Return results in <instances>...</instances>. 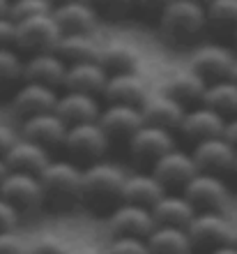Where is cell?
I'll return each instance as SVG.
<instances>
[{
    "instance_id": "obj_27",
    "label": "cell",
    "mask_w": 237,
    "mask_h": 254,
    "mask_svg": "<svg viewBox=\"0 0 237 254\" xmlns=\"http://www.w3.org/2000/svg\"><path fill=\"white\" fill-rule=\"evenodd\" d=\"M106 81H108V72L97 61L74 63V65H67V74L60 90H79V93H90L101 97Z\"/></svg>"
},
{
    "instance_id": "obj_30",
    "label": "cell",
    "mask_w": 237,
    "mask_h": 254,
    "mask_svg": "<svg viewBox=\"0 0 237 254\" xmlns=\"http://www.w3.org/2000/svg\"><path fill=\"white\" fill-rule=\"evenodd\" d=\"M99 47H101V40L95 35H62L55 51L67 65H74V63L97 61Z\"/></svg>"
},
{
    "instance_id": "obj_1",
    "label": "cell",
    "mask_w": 237,
    "mask_h": 254,
    "mask_svg": "<svg viewBox=\"0 0 237 254\" xmlns=\"http://www.w3.org/2000/svg\"><path fill=\"white\" fill-rule=\"evenodd\" d=\"M159 37L171 47H189L210 28L207 9L198 0H173L154 21Z\"/></svg>"
},
{
    "instance_id": "obj_13",
    "label": "cell",
    "mask_w": 237,
    "mask_h": 254,
    "mask_svg": "<svg viewBox=\"0 0 237 254\" xmlns=\"http://www.w3.org/2000/svg\"><path fill=\"white\" fill-rule=\"evenodd\" d=\"M53 19L62 35H97V28L101 23V16L93 0H72L53 5Z\"/></svg>"
},
{
    "instance_id": "obj_24",
    "label": "cell",
    "mask_w": 237,
    "mask_h": 254,
    "mask_svg": "<svg viewBox=\"0 0 237 254\" xmlns=\"http://www.w3.org/2000/svg\"><path fill=\"white\" fill-rule=\"evenodd\" d=\"M143 54L141 49L129 40H101L97 63L104 67L108 74L122 72H139Z\"/></svg>"
},
{
    "instance_id": "obj_25",
    "label": "cell",
    "mask_w": 237,
    "mask_h": 254,
    "mask_svg": "<svg viewBox=\"0 0 237 254\" xmlns=\"http://www.w3.org/2000/svg\"><path fill=\"white\" fill-rule=\"evenodd\" d=\"M166 192H168V190L159 183V178L152 174L150 169H134V171H127L120 201L152 208Z\"/></svg>"
},
{
    "instance_id": "obj_26",
    "label": "cell",
    "mask_w": 237,
    "mask_h": 254,
    "mask_svg": "<svg viewBox=\"0 0 237 254\" xmlns=\"http://www.w3.org/2000/svg\"><path fill=\"white\" fill-rule=\"evenodd\" d=\"M51 150L35 141L26 139V136H16L9 150L5 153V162L9 171H26V174H37L40 176L44 171L48 162H51Z\"/></svg>"
},
{
    "instance_id": "obj_8",
    "label": "cell",
    "mask_w": 237,
    "mask_h": 254,
    "mask_svg": "<svg viewBox=\"0 0 237 254\" xmlns=\"http://www.w3.org/2000/svg\"><path fill=\"white\" fill-rule=\"evenodd\" d=\"M0 196L9 201L14 208H19L23 215L47 206L40 176L26 174V171H9L0 183Z\"/></svg>"
},
{
    "instance_id": "obj_46",
    "label": "cell",
    "mask_w": 237,
    "mask_h": 254,
    "mask_svg": "<svg viewBox=\"0 0 237 254\" xmlns=\"http://www.w3.org/2000/svg\"><path fill=\"white\" fill-rule=\"evenodd\" d=\"M9 174V167H7V162H5V155H0V183H2V178Z\"/></svg>"
},
{
    "instance_id": "obj_32",
    "label": "cell",
    "mask_w": 237,
    "mask_h": 254,
    "mask_svg": "<svg viewBox=\"0 0 237 254\" xmlns=\"http://www.w3.org/2000/svg\"><path fill=\"white\" fill-rule=\"evenodd\" d=\"M26 56L16 47H0V88H16L23 81Z\"/></svg>"
},
{
    "instance_id": "obj_44",
    "label": "cell",
    "mask_w": 237,
    "mask_h": 254,
    "mask_svg": "<svg viewBox=\"0 0 237 254\" xmlns=\"http://www.w3.org/2000/svg\"><path fill=\"white\" fill-rule=\"evenodd\" d=\"M224 136L231 141L233 146L237 148V116L226 118V127H224Z\"/></svg>"
},
{
    "instance_id": "obj_23",
    "label": "cell",
    "mask_w": 237,
    "mask_h": 254,
    "mask_svg": "<svg viewBox=\"0 0 237 254\" xmlns=\"http://www.w3.org/2000/svg\"><path fill=\"white\" fill-rule=\"evenodd\" d=\"M67 74V63L58 56V51H42V54H28L23 63V81H35L42 86L62 88Z\"/></svg>"
},
{
    "instance_id": "obj_2",
    "label": "cell",
    "mask_w": 237,
    "mask_h": 254,
    "mask_svg": "<svg viewBox=\"0 0 237 254\" xmlns=\"http://www.w3.org/2000/svg\"><path fill=\"white\" fill-rule=\"evenodd\" d=\"M127 178V169H122L118 162L97 160L93 164L83 167L81 178V203L90 206H115L122 196V185Z\"/></svg>"
},
{
    "instance_id": "obj_5",
    "label": "cell",
    "mask_w": 237,
    "mask_h": 254,
    "mask_svg": "<svg viewBox=\"0 0 237 254\" xmlns=\"http://www.w3.org/2000/svg\"><path fill=\"white\" fill-rule=\"evenodd\" d=\"M237 58L235 47L221 44V42H198L187 56V67H191L198 76H203L207 83L231 76L233 63Z\"/></svg>"
},
{
    "instance_id": "obj_34",
    "label": "cell",
    "mask_w": 237,
    "mask_h": 254,
    "mask_svg": "<svg viewBox=\"0 0 237 254\" xmlns=\"http://www.w3.org/2000/svg\"><path fill=\"white\" fill-rule=\"evenodd\" d=\"M205 9H207L210 28L231 30V33L237 28V0H210Z\"/></svg>"
},
{
    "instance_id": "obj_35",
    "label": "cell",
    "mask_w": 237,
    "mask_h": 254,
    "mask_svg": "<svg viewBox=\"0 0 237 254\" xmlns=\"http://www.w3.org/2000/svg\"><path fill=\"white\" fill-rule=\"evenodd\" d=\"M101 21H125L134 16L136 0H93Z\"/></svg>"
},
{
    "instance_id": "obj_41",
    "label": "cell",
    "mask_w": 237,
    "mask_h": 254,
    "mask_svg": "<svg viewBox=\"0 0 237 254\" xmlns=\"http://www.w3.org/2000/svg\"><path fill=\"white\" fill-rule=\"evenodd\" d=\"M0 47H16V21L0 16Z\"/></svg>"
},
{
    "instance_id": "obj_43",
    "label": "cell",
    "mask_w": 237,
    "mask_h": 254,
    "mask_svg": "<svg viewBox=\"0 0 237 254\" xmlns=\"http://www.w3.org/2000/svg\"><path fill=\"white\" fill-rule=\"evenodd\" d=\"M69 254H106V245H95V243H72Z\"/></svg>"
},
{
    "instance_id": "obj_39",
    "label": "cell",
    "mask_w": 237,
    "mask_h": 254,
    "mask_svg": "<svg viewBox=\"0 0 237 254\" xmlns=\"http://www.w3.org/2000/svg\"><path fill=\"white\" fill-rule=\"evenodd\" d=\"M21 220H23V213H21L19 208H14L9 201H5L0 196V231L21 229Z\"/></svg>"
},
{
    "instance_id": "obj_53",
    "label": "cell",
    "mask_w": 237,
    "mask_h": 254,
    "mask_svg": "<svg viewBox=\"0 0 237 254\" xmlns=\"http://www.w3.org/2000/svg\"><path fill=\"white\" fill-rule=\"evenodd\" d=\"M198 2H203V5H207V2H210V0H198Z\"/></svg>"
},
{
    "instance_id": "obj_28",
    "label": "cell",
    "mask_w": 237,
    "mask_h": 254,
    "mask_svg": "<svg viewBox=\"0 0 237 254\" xmlns=\"http://www.w3.org/2000/svg\"><path fill=\"white\" fill-rule=\"evenodd\" d=\"M198 210L193 208L189 199L182 192H166L161 199L152 206V215L157 224H168V227H189L193 215Z\"/></svg>"
},
{
    "instance_id": "obj_33",
    "label": "cell",
    "mask_w": 237,
    "mask_h": 254,
    "mask_svg": "<svg viewBox=\"0 0 237 254\" xmlns=\"http://www.w3.org/2000/svg\"><path fill=\"white\" fill-rule=\"evenodd\" d=\"M72 243L53 229H42L28 236V254H69Z\"/></svg>"
},
{
    "instance_id": "obj_49",
    "label": "cell",
    "mask_w": 237,
    "mask_h": 254,
    "mask_svg": "<svg viewBox=\"0 0 237 254\" xmlns=\"http://www.w3.org/2000/svg\"><path fill=\"white\" fill-rule=\"evenodd\" d=\"M231 79H233V81H237V58H235V63H233V69H231Z\"/></svg>"
},
{
    "instance_id": "obj_42",
    "label": "cell",
    "mask_w": 237,
    "mask_h": 254,
    "mask_svg": "<svg viewBox=\"0 0 237 254\" xmlns=\"http://www.w3.org/2000/svg\"><path fill=\"white\" fill-rule=\"evenodd\" d=\"M16 136H19V129L14 132L12 127L7 125V123L0 121V155H5L7 150H9V146H12L14 141H16Z\"/></svg>"
},
{
    "instance_id": "obj_9",
    "label": "cell",
    "mask_w": 237,
    "mask_h": 254,
    "mask_svg": "<svg viewBox=\"0 0 237 254\" xmlns=\"http://www.w3.org/2000/svg\"><path fill=\"white\" fill-rule=\"evenodd\" d=\"M129 146V157L141 167H152L159 157H164L168 150L178 146L175 132L164 129V127L143 125L132 134V139L127 141Z\"/></svg>"
},
{
    "instance_id": "obj_47",
    "label": "cell",
    "mask_w": 237,
    "mask_h": 254,
    "mask_svg": "<svg viewBox=\"0 0 237 254\" xmlns=\"http://www.w3.org/2000/svg\"><path fill=\"white\" fill-rule=\"evenodd\" d=\"M9 2L12 0H0V16H9Z\"/></svg>"
},
{
    "instance_id": "obj_48",
    "label": "cell",
    "mask_w": 237,
    "mask_h": 254,
    "mask_svg": "<svg viewBox=\"0 0 237 254\" xmlns=\"http://www.w3.org/2000/svg\"><path fill=\"white\" fill-rule=\"evenodd\" d=\"M231 243L237 245V222H233V236H231Z\"/></svg>"
},
{
    "instance_id": "obj_11",
    "label": "cell",
    "mask_w": 237,
    "mask_h": 254,
    "mask_svg": "<svg viewBox=\"0 0 237 254\" xmlns=\"http://www.w3.org/2000/svg\"><path fill=\"white\" fill-rule=\"evenodd\" d=\"M154 215L152 208L136 206L120 201L111 208V213L106 215V231L113 236H134V238H147L150 231L154 229Z\"/></svg>"
},
{
    "instance_id": "obj_19",
    "label": "cell",
    "mask_w": 237,
    "mask_h": 254,
    "mask_svg": "<svg viewBox=\"0 0 237 254\" xmlns=\"http://www.w3.org/2000/svg\"><path fill=\"white\" fill-rule=\"evenodd\" d=\"M101 97L79 90H60L55 102V114L67 125H81V123H95L101 114Z\"/></svg>"
},
{
    "instance_id": "obj_38",
    "label": "cell",
    "mask_w": 237,
    "mask_h": 254,
    "mask_svg": "<svg viewBox=\"0 0 237 254\" xmlns=\"http://www.w3.org/2000/svg\"><path fill=\"white\" fill-rule=\"evenodd\" d=\"M0 254H28V236L19 229L0 231Z\"/></svg>"
},
{
    "instance_id": "obj_3",
    "label": "cell",
    "mask_w": 237,
    "mask_h": 254,
    "mask_svg": "<svg viewBox=\"0 0 237 254\" xmlns=\"http://www.w3.org/2000/svg\"><path fill=\"white\" fill-rule=\"evenodd\" d=\"M81 178L83 167L69 157L51 160L40 174L44 199L55 208H69L74 203H81Z\"/></svg>"
},
{
    "instance_id": "obj_36",
    "label": "cell",
    "mask_w": 237,
    "mask_h": 254,
    "mask_svg": "<svg viewBox=\"0 0 237 254\" xmlns=\"http://www.w3.org/2000/svg\"><path fill=\"white\" fill-rule=\"evenodd\" d=\"M53 12L51 0H12L9 2V16L14 21H23L30 16H40V14Z\"/></svg>"
},
{
    "instance_id": "obj_31",
    "label": "cell",
    "mask_w": 237,
    "mask_h": 254,
    "mask_svg": "<svg viewBox=\"0 0 237 254\" xmlns=\"http://www.w3.org/2000/svg\"><path fill=\"white\" fill-rule=\"evenodd\" d=\"M200 104L219 111L224 118L237 116V81H233L231 76H226V79L207 83Z\"/></svg>"
},
{
    "instance_id": "obj_29",
    "label": "cell",
    "mask_w": 237,
    "mask_h": 254,
    "mask_svg": "<svg viewBox=\"0 0 237 254\" xmlns=\"http://www.w3.org/2000/svg\"><path fill=\"white\" fill-rule=\"evenodd\" d=\"M152 254H185L191 252L189 231L185 227H168V224H154L150 236L145 238Z\"/></svg>"
},
{
    "instance_id": "obj_51",
    "label": "cell",
    "mask_w": 237,
    "mask_h": 254,
    "mask_svg": "<svg viewBox=\"0 0 237 254\" xmlns=\"http://www.w3.org/2000/svg\"><path fill=\"white\" fill-rule=\"evenodd\" d=\"M53 5H60V2H72V0H51Z\"/></svg>"
},
{
    "instance_id": "obj_16",
    "label": "cell",
    "mask_w": 237,
    "mask_h": 254,
    "mask_svg": "<svg viewBox=\"0 0 237 254\" xmlns=\"http://www.w3.org/2000/svg\"><path fill=\"white\" fill-rule=\"evenodd\" d=\"M154 90L147 76L139 72H122V74H108V81L104 86V97L106 104H134L141 107L150 93Z\"/></svg>"
},
{
    "instance_id": "obj_22",
    "label": "cell",
    "mask_w": 237,
    "mask_h": 254,
    "mask_svg": "<svg viewBox=\"0 0 237 254\" xmlns=\"http://www.w3.org/2000/svg\"><path fill=\"white\" fill-rule=\"evenodd\" d=\"M185 111H187L185 104H180L178 100H173L171 95L161 93L157 88L141 104V114H143L145 125L164 127V129H171V132H178L180 123L185 118Z\"/></svg>"
},
{
    "instance_id": "obj_18",
    "label": "cell",
    "mask_w": 237,
    "mask_h": 254,
    "mask_svg": "<svg viewBox=\"0 0 237 254\" xmlns=\"http://www.w3.org/2000/svg\"><path fill=\"white\" fill-rule=\"evenodd\" d=\"M154 88L166 95H171L173 100H178L180 104H185L189 109L203 102L207 81L203 76H198L191 67L185 65V67H180V69H173V72L164 74V79L159 81V86H154Z\"/></svg>"
},
{
    "instance_id": "obj_6",
    "label": "cell",
    "mask_w": 237,
    "mask_h": 254,
    "mask_svg": "<svg viewBox=\"0 0 237 254\" xmlns=\"http://www.w3.org/2000/svg\"><path fill=\"white\" fill-rule=\"evenodd\" d=\"M60 40H62V30L53 19V12L16 21V49L23 56L55 51Z\"/></svg>"
},
{
    "instance_id": "obj_37",
    "label": "cell",
    "mask_w": 237,
    "mask_h": 254,
    "mask_svg": "<svg viewBox=\"0 0 237 254\" xmlns=\"http://www.w3.org/2000/svg\"><path fill=\"white\" fill-rule=\"evenodd\" d=\"M106 254H152L145 238L134 236H113L106 243Z\"/></svg>"
},
{
    "instance_id": "obj_17",
    "label": "cell",
    "mask_w": 237,
    "mask_h": 254,
    "mask_svg": "<svg viewBox=\"0 0 237 254\" xmlns=\"http://www.w3.org/2000/svg\"><path fill=\"white\" fill-rule=\"evenodd\" d=\"M67 129H69V125L55 114V109L19 121V134L21 136H26V139L35 141V143H40V146L48 148V150H53V148H62L65 136H67Z\"/></svg>"
},
{
    "instance_id": "obj_52",
    "label": "cell",
    "mask_w": 237,
    "mask_h": 254,
    "mask_svg": "<svg viewBox=\"0 0 237 254\" xmlns=\"http://www.w3.org/2000/svg\"><path fill=\"white\" fill-rule=\"evenodd\" d=\"M233 174L237 176V160H235V167H233Z\"/></svg>"
},
{
    "instance_id": "obj_4",
    "label": "cell",
    "mask_w": 237,
    "mask_h": 254,
    "mask_svg": "<svg viewBox=\"0 0 237 254\" xmlns=\"http://www.w3.org/2000/svg\"><path fill=\"white\" fill-rule=\"evenodd\" d=\"M111 143L113 141L108 139L104 127L95 121V123H81V125H69L62 150L67 153L69 160L79 162L81 167H86V164H93L97 160H104Z\"/></svg>"
},
{
    "instance_id": "obj_7",
    "label": "cell",
    "mask_w": 237,
    "mask_h": 254,
    "mask_svg": "<svg viewBox=\"0 0 237 254\" xmlns=\"http://www.w3.org/2000/svg\"><path fill=\"white\" fill-rule=\"evenodd\" d=\"M233 222L235 220H231L226 210H198L187 227L193 250H205L207 254L224 243H231Z\"/></svg>"
},
{
    "instance_id": "obj_10",
    "label": "cell",
    "mask_w": 237,
    "mask_h": 254,
    "mask_svg": "<svg viewBox=\"0 0 237 254\" xmlns=\"http://www.w3.org/2000/svg\"><path fill=\"white\" fill-rule=\"evenodd\" d=\"M196 210H226L231 203V188L224 176L198 171L182 190Z\"/></svg>"
},
{
    "instance_id": "obj_50",
    "label": "cell",
    "mask_w": 237,
    "mask_h": 254,
    "mask_svg": "<svg viewBox=\"0 0 237 254\" xmlns=\"http://www.w3.org/2000/svg\"><path fill=\"white\" fill-rule=\"evenodd\" d=\"M233 47H235V51H237V28L233 30Z\"/></svg>"
},
{
    "instance_id": "obj_21",
    "label": "cell",
    "mask_w": 237,
    "mask_h": 254,
    "mask_svg": "<svg viewBox=\"0 0 237 254\" xmlns=\"http://www.w3.org/2000/svg\"><path fill=\"white\" fill-rule=\"evenodd\" d=\"M97 123L104 127L111 141H129L132 134L145 125L141 107L134 104H104Z\"/></svg>"
},
{
    "instance_id": "obj_14",
    "label": "cell",
    "mask_w": 237,
    "mask_h": 254,
    "mask_svg": "<svg viewBox=\"0 0 237 254\" xmlns=\"http://www.w3.org/2000/svg\"><path fill=\"white\" fill-rule=\"evenodd\" d=\"M191 155L196 160L198 171H207V174H233L237 160V148L231 141L221 136H212V139H203L191 146Z\"/></svg>"
},
{
    "instance_id": "obj_40",
    "label": "cell",
    "mask_w": 237,
    "mask_h": 254,
    "mask_svg": "<svg viewBox=\"0 0 237 254\" xmlns=\"http://www.w3.org/2000/svg\"><path fill=\"white\" fill-rule=\"evenodd\" d=\"M171 2H173V0H136L134 14H136V16H141V19L157 21L159 16H161V12H164Z\"/></svg>"
},
{
    "instance_id": "obj_20",
    "label": "cell",
    "mask_w": 237,
    "mask_h": 254,
    "mask_svg": "<svg viewBox=\"0 0 237 254\" xmlns=\"http://www.w3.org/2000/svg\"><path fill=\"white\" fill-rule=\"evenodd\" d=\"M226 127V118L214 109L205 107V104H196L185 111V118L180 123L178 132L191 141V146L203 139H212V136H221Z\"/></svg>"
},
{
    "instance_id": "obj_54",
    "label": "cell",
    "mask_w": 237,
    "mask_h": 254,
    "mask_svg": "<svg viewBox=\"0 0 237 254\" xmlns=\"http://www.w3.org/2000/svg\"><path fill=\"white\" fill-rule=\"evenodd\" d=\"M185 254H196V252H193V250H191V252H185Z\"/></svg>"
},
{
    "instance_id": "obj_15",
    "label": "cell",
    "mask_w": 237,
    "mask_h": 254,
    "mask_svg": "<svg viewBox=\"0 0 237 254\" xmlns=\"http://www.w3.org/2000/svg\"><path fill=\"white\" fill-rule=\"evenodd\" d=\"M58 93L60 90H55V88L42 86V83H35V81H21L19 86L12 90L9 111L19 121L30 118V116H37V114H44V111H51V109H55Z\"/></svg>"
},
{
    "instance_id": "obj_45",
    "label": "cell",
    "mask_w": 237,
    "mask_h": 254,
    "mask_svg": "<svg viewBox=\"0 0 237 254\" xmlns=\"http://www.w3.org/2000/svg\"><path fill=\"white\" fill-rule=\"evenodd\" d=\"M207 254H237V245H235V243H224V245H219V248L210 250Z\"/></svg>"
},
{
    "instance_id": "obj_12",
    "label": "cell",
    "mask_w": 237,
    "mask_h": 254,
    "mask_svg": "<svg viewBox=\"0 0 237 254\" xmlns=\"http://www.w3.org/2000/svg\"><path fill=\"white\" fill-rule=\"evenodd\" d=\"M150 171L157 176L159 183L168 192H182L187 188V183L198 174V167H196V160H193L191 150L175 146L164 157H159L150 167Z\"/></svg>"
}]
</instances>
